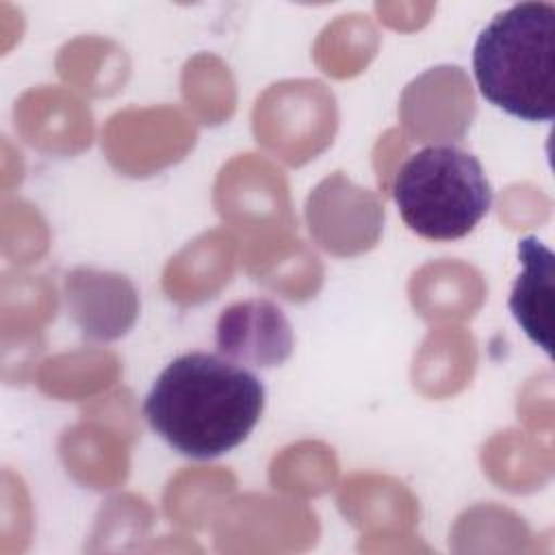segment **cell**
I'll list each match as a JSON object with an SVG mask.
<instances>
[{
  "mask_svg": "<svg viewBox=\"0 0 555 555\" xmlns=\"http://www.w3.org/2000/svg\"><path fill=\"white\" fill-rule=\"evenodd\" d=\"M262 410L264 386L258 375L208 351L173 358L143 401L150 429L191 460H212L236 449Z\"/></svg>",
  "mask_w": 555,
  "mask_h": 555,
  "instance_id": "cell-1",
  "label": "cell"
},
{
  "mask_svg": "<svg viewBox=\"0 0 555 555\" xmlns=\"http://www.w3.org/2000/svg\"><path fill=\"white\" fill-rule=\"evenodd\" d=\"M479 93L522 121L555 119V7L518 2L496 13L473 48Z\"/></svg>",
  "mask_w": 555,
  "mask_h": 555,
  "instance_id": "cell-2",
  "label": "cell"
},
{
  "mask_svg": "<svg viewBox=\"0 0 555 555\" xmlns=\"http://www.w3.org/2000/svg\"><path fill=\"white\" fill-rule=\"evenodd\" d=\"M403 223L429 241L464 238L488 215L492 186L479 158L453 143L410 154L390 186Z\"/></svg>",
  "mask_w": 555,
  "mask_h": 555,
  "instance_id": "cell-3",
  "label": "cell"
},
{
  "mask_svg": "<svg viewBox=\"0 0 555 555\" xmlns=\"http://www.w3.org/2000/svg\"><path fill=\"white\" fill-rule=\"evenodd\" d=\"M217 347L225 358L254 366H278L293 351L286 317L267 299H249L225 308L217 321Z\"/></svg>",
  "mask_w": 555,
  "mask_h": 555,
  "instance_id": "cell-4",
  "label": "cell"
},
{
  "mask_svg": "<svg viewBox=\"0 0 555 555\" xmlns=\"http://www.w3.org/2000/svg\"><path fill=\"white\" fill-rule=\"evenodd\" d=\"M518 260L522 271L514 280L507 306L527 338L551 358L555 256L538 236H525L518 241Z\"/></svg>",
  "mask_w": 555,
  "mask_h": 555,
  "instance_id": "cell-5",
  "label": "cell"
}]
</instances>
